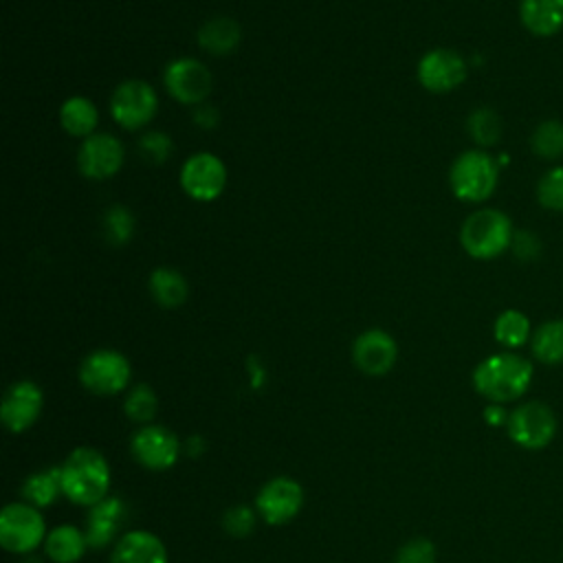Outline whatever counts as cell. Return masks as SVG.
I'll list each match as a JSON object with an SVG mask.
<instances>
[{
  "label": "cell",
  "instance_id": "1",
  "mask_svg": "<svg viewBox=\"0 0 563 563\" xmlns=\"http://www.w3.org/2000/svg\"><path fill=\"white\" fill-rule=\"evenodd\" d=\"M534 378L532 363L515 352H497L479 361L473 369V387L488 402L519 400Z\"/></svg>",
  "mask_w": 563,
  "mask_h": 563
},
{
  "label": "cell",
  "instance_id": "2",
  "mask_svg": "<svg viewBox=\"0 0 563 563\" xmlns=\"http://www.w3.org/2000/svg\"><path fill=\"white\" fill-rule=\"evenodd\" d=\"M62 493L77 506H95L108 497L110 464L92 446L73 449L59 466Z\"/></svg>",
  "mask_w": 563,
  "mask_h": 563
},
{
  "label": "cell",
  "instance_id": "3",
  "mask_svg": "<svg viewBox=\"0 0 563 563\" xmlns=\"http://www.w3.org/2000/svg\"><path fill=\"white\" fill-rule=\"evenodd\" d=\"M515 229L510 218L493 207L473 211L460 229V244L473 260H495L510 249Z\"/></svg>",
  "mask_w": 563,
  "mask_h": 563
},
{
  "label": "cell",
  "instance_id": "4",
  "mask_svg": "<svg viewBox=\"0 0 563 563\" xmlns=\"http://www.w3.org/2000/svg\"><path fill=\"white\" fill-rule=\"evenodd\" d=\"M499 180V163L486 150L462 152L449 172V185L455 198L464 202H484L493 196Z\"/></svg>",
  "mask_w": 563,
  "mask_h": 563
},
{
  "label": "cell",
  "instance_id": "5",
  "mask_svg": "<svg viewBox=\"0 0 563 563\" xmlns=\"http://www.w3.org/2000/svg\"><path fill=\"white\" fill-rule=\"evenodd\" d=\"M46 521L40 508L26 501L7 504L0 515V543L11 554H31L37 545H44Z\"/></svg>",
  "mask_w": 563,
  "mask_h": 563
},
{
  "label": "cell",
  "instance_id": "6",
  "mask_svg": "<svg viewBox=\"0 0 563 563\" xmlns=\"http://www.w3.org/2000/svg\"><path fill=\"white\" fill-rule=\"evenodd\" d=\"M132 376L130 361L117 350H95L79 365V383L97 396L121 394Z\"/></svg>",
  "mask_w": 563,
  "mask_h": 563
},
{
  "label": "cell",
  "instance_id": "7",
  "mask_svg": "<svg viewBox=\"0 0 563 563\" xmlns=\"http://www.w3.org/2000/svg\"><path fill=\"white\" fill-rule=\"evenodd\" d=\"M506 431L515 444L528 451L548 446L556 433V416L541 400H528L510 411Z\"/></svg>",
  "mask_w": 563,
  "mask_h": 563
},
{
  "label": "cell",
  "instance_id": "8",
  "mask_svg": "<svg viewBox=\"0 0 563 563\" xmlns=\"http://www.w3.org/2000/svg\"><path fill=\"white\" fill-rule=\"evenodd\" d=\"M158 110L156 90L143 79L121 81L110 97V114L125 130H141Z\"/></svg>",
  "mask_w": 563,
  "mask_h": 563
},
{
  "label": "cell",
  "instance_id": "9",
  "mask_svg": "<svg viewBox=\"0 0 563 563\" xmlns=\"http://www.w3.org/2000/svg\"><path fill=\"white\" fill-rule=\"evenodd\" d=\"M303 506V488L297 479L277 475L268 479L257 497H255V510L257 515L271 523V526H284L292 521Z\"/></svg>",
  "mask_w": 563,
  "mask_h": 563
},
{
  "label": "cell",
  "instance_id": "10",
  "mask_svg": "<svg viewBox=\"0 0 563 563\" xmlns=\"http://www.w3.org/2000/svg\"><path fill=\"white\" fill-rule=\"evenodd\" d=\"M180 187L198 202L216 200L227 187V167L211 152L189 156L180 167Z\"/></svg>",
  "mask_w": 563,
  "mask_h": 563
},
{
  "label": "cell",
  "instance_id": "11",
  "mask_svg": "<svg viewBox=\"0 0 563 563\" xmlns=\"http://www.w3.org/2000/svg\"><path fill=\"white\" fill-rule=\"evenodd\" d=\"M130 453L134 462L147 471H167L180 457V442L169 429L152 422L134 431L130 440Z\"/></svg>",
  "mask_w": 563,
  "mask_h": 563
},
{
  "label": "cell",
  "instance_id": "12",
  "mask_svg": "<svg viewBox=\"0 0 563 563\" xmlns=\"http://www.w3.org/2000/svg\"><path fill=\"white\" fill-rule=\"evenodd\" d=\"M163 84L176 101L198 106L209 97L213 77L202 62L194 57H178L167 64L163 73Z\"/></svg>",
  "mask_w": 563,
  "mask_h": 563
},
{
  "label": "cell",
  "instance_id": "13",
  "mask_svg": "<svg viewBox=\"0 0 563 563\" xmlns=\"http://www.w3.org/2000/svg\"><path fill=\"white\" fill-rule=\"evenodd\" d=\"M466 62L460 53L451 48H433L424 53L418 62L416 75L422 88L429 92H451L466 79Z\"/></svg>",
  "mask_w": 563,
  "mask_h": 563
},
{
  "label": "cell",
  "instance_id": "14",
  "mask_svg": "<svg viewBox=\"0 0 563 563\" xmlns=\"http://www.w3.org/2000/svg\"><path fill=\"white\" fill-rule=\"evenodd\" d=\"M123 158V143L114 134L95 132L88 139H84L77 154V165L86 178L106 180L121 169Z\"/></svg>",
  "mask_w": 563,
  "mask_h": 563
},
{
  "label": "cell",
  "instance_id": "15",
  "mask_svg": "<svg viewBox=\"0 0 563 563\" xmlns=\"http://www.w3.org/2000/svg\"><path fill=\"white\" fill-rule=\"evenodd\" d=\"M44 407V394L33 380H15L7 387L0 405L2 424L11 433H24L31 429Z\"/></svg>",
  "mask_w": 563,
  "mask_h": 563
},
{
  "label": "cell",
  "instance_id": "16",
  "mask_svg": "<svg viewBox=\"0 0 563 563\" xmlns=\"http://www.w3.org/2000/svg\"><path fill=\"white\" fill-rule=\"evenodd\" d=\"M398 358V345L394 336L380 328L361 332L352 343V361L367 376L387 374Z\"/></svg>",
  "mask_w": 563,
  "mask_h": 563
},
{
  "label": "cell",
  "instance_id": "17",
  "mask_svg": "<svg viewBox=\"0 0 563 563\" xmlns=\"http://www.w3.org/2000/svg\"><path fill=\"white\" fill-rule=\"evenodd\" d=\"M128 521V506L123 499L108 495L99 504L88 508L84 532L88 539V548L103 550L119 541L121 526Z\"/></svg>",
  "mask_w": 563,
  "mask_h": 563
},
{
  "label": "cell",
  "instance_id": "18",
  "mask_svg": "<svg viewBox=\"0 0 563 563\" xmlns=\"http://www.w3.org/2000/svg\"><path fill=\"white\" fill-rule=\"evenodd\" d=\"M110 563H167V548L150 530H128L112 545Z\"/></svg>",
  "mask_w": 563,
  "mask_h": 563
},
{
  "label": "cell",
  "instance_id": "19",
  "mask_svg": "<svg viewBox=\"0 0 563 563\" xmlns=\"http://www.w3.org/2000/svg\"><path fill=\"white\" fill-rule=\"evenodd\" d=\"M519 20L537 37L556 35L563 29V0H519Z\"/></svg>",
  "mask_w": 563,
  "mask_h": 563
},
{
  "label": "cell",
  "instance_id": "20",
  "mask_svg": "<svg viewBox=\"0 0 563 563\" xmlns=\"http://www.w3.org/2000/svg\"><path fill=\"white\" fill-rule=\"evenodd\" d=\"M88 550L86 532L77 526H55L44 539V552L53 563H77Z\"/></svg>",
  "mask_w": 563,
  "mask_h": 563
},
{
  "label": "cell",
  "instance_id": "21",
  "mask_svg": "<svg viewBox=\"0 0 563 563\" xmlns=\"http://www.w3.org/2000/svg\"><path fill=\"white\" fill-rule=\"evenodd\" d=\"M147 286H150L152 299L161 308H167V310L183 306L189 295V286H187L185 277L176 268H169V266L154 268Z\"/></svg>",
  "mask_w": 563,
  "mask_h": 563
},
{
  "label": "cell",
  "instance_id": "22",
  "mask_svg": "<svg viewBox=\"0 0 563 563\" xmlns=\"http://www.w3.org/2000/svg\"><path fill=\"white\" fill-rule=\"evenodd\" d=\"M97 121H99V112L95 103L81 95L68 97L59 108V123L64 132H68L70 136L88 139L90 134H95Z\"/></svg>",
  "mask_w": 563,
  "mask_h": 563
},
{
  "label": "cell",
  "instance_id": "23",
  "mask_svg": "<svg viewBox=\"0 0 563 563\" xmlns=\"http://www.w3.org/2000/svg\"><path fill=\"white\" fill-rule=\"evenodd\" d=\"M240 24L231 18H211L198 29V44L211 55H227L240 44Z\"/></svg>",
  "mask_w": 563,
  "mask_h": 563
},
{
  "label": "cell",
  "instance_id": "24",
  "mask_svg": "<svg viewBox=\"0 0 563 563\" xmlns=\"http://www.w3.org/2000/svg\"><path fill=\"white\" fill-rule=\"evenodd\" d=\"M59 495H64L62 493V471H59V466H48V468L35 471L22 484L24 501L35 506V508L51 506L53 501H57Z\"/></svg>",
  "mask_w": 563,
  "mask_h": 563
},
{
  "label": "cell",
  "instance_id": "25",
  "mask_svg": "<svg viewBox=\"0 0 563 563\" xmlns=\"http://www.w3.org/2000/svg\"><path fill=\"white\" fill-rule=\"evenodd\" d=\"M532 356L543 365L563 363V319L543 321L530 339Z\"/></svg>",
  "mask_w": 563,
  "mask_h": 563
},
{
  "label": "cell",
  "instance_id": "26",
  "mask_svg": "<svg viewBox=\"0 0 563 563\" xmlns=\"http://www.w3.org/2000/svg\"><path fill=\"white\" fill-rule=\"evenodd\" d=\"M493 334L499 345H504L508 350H517L532 339V325H530V319L521 310L508 308L497 314V319L493 323Z\"/></svg>",
  "mask_w": 563,
  "mask_h": 563
},
{
  "label": "cell",
  "instance_id": "27",
  "mask_svg": "<svg viewBox=\"0 0 563 563\" xmlns=\"http://www.w3.org/2000/svg\"><path fill=\"white\" fill-rule=\"evenodd\" d=\"M125 416L136 424H152L158 413V396L147 383L134 385L123 400Z\"/></svg>",
  "mask_w": 563,
  "mask_h": 563
},
{
  "label": "cell",
  "instance_id": "28",
  "mask_svg": "<svg viewBox=\"0 0 563 563\" xmlns=\"http://www.w3.org/2000/svg\"><path fill=\"white\" fill-rule=\"evenodd\" d=\"M532 152L541 158L554 161L563 156V121L545 119L541 121L530 136Z\"/></svg>",
  "mask_w": 563,
  "mask_h": 563
},
{
  "label": "cell",
  "instance_id": "29",
  "mask_svg": "<svg viewBox=\"0 0 563 563\" xmlns=\"http://www.w3.org/2000/svg\"><path fill=\"white\" fill-rule=\"evenodd\" d=\"M466 130L479 147H490L501 136V119L493 108H477L468 114Z\"/></svg>",
  "mask_w": 563,
  "mask_h": 563
},
{
  "label": "cell",
  "instance_id": "30",
  "mask_svg": "<svg viewBox=\"0 0 563 563\" xmlns=\"http://www.w3.org/2000/svg\"><path fill=\"white\" fill-rule=\"evenodd\" d=\"M103 233L112 244H128L134 235V216L123 205H112L103 216Z\"/></svg>",
  "mask_w": 563,
  "mask_h": 563
},
{
  "label": "cell",
  "instance_id": "31",
  "mask_svg": "<svg viewBox=\"0 0 563 563\" xmlns=\"http://www.w3.org/2000/svg\"><path fill=\"white\" fill-rule=\"evenodd\" d=\"M537 200L548 211H563V165L550 167L539 178Z\"/></svg>",
  "mask_w": 563,
  "mask_h": 563
},
{
  "label": "cell",
  "instance_id": "32",
  "mask_svg": "<svg viewBox=\"0 0 563 563\" xmlns=\"http://www.w3.org/2000/svg\"><path fill=\"white\" fill-rule=\"evenodd\" d=\"M255 523H257V512L246 504H238L222 515L224 532H229L231 537H238V539L249 537L255 530Z\"/></svg>",
  "mask_w": 563,
  "mask_h": 563
},
{
  "label": "cell",
  "instance_id": "33",
  "mask_svg": "<svg viewBox=\"0 0 563 563\" xmlns=\"http://www.w3.org/2000/svg\"><path fill=\"white\" fill-rule=\"evenodd\" d=\"M139 154L150 163H165L172 154V139L158 130L145 132L139 139Z\"/></svg>",
  "mask_w": 563,
  "mask_h": 563
},
{
  "label": "cell",
  "instance_id": "34",
  "mask_svg": "<svg viewBox=\"0 0 563 563\" xmlns=\"http://www.w3.org/2000/svg\"><path fill=\"white\" fill-rule=\"evenodd\" d=\"M394 563H435V545L424 537L409 539L398 548Z\"/></svg>",
  "mask_w": 563,
  "mask_h": 563
},
{
  "label": "cell",
  "instance_id": "35",
  "mask_svg": "<svg viewBox=\"0 0 563 563\" xmlns=\"http://www.w3.org/2000/svg\"><path fill=\"white\" fill-rule=\"evenodd\" d=\"M510 249L515 251V255H517L519 260H534V257H539L541 244H539V240H537L534 233H530V231H517L515 238H512Z\"/></svg>",
  "mask_w": 563,
  "mask_h": 563
},
{
  "label": "cell",
  "instance_id": "36",
  "mask_svg": "<svg viewBox=\"0 0 563 563\" xmlns=\"http://www.w3.org/2000/svg\"><path fill=\"white\" fill-rule=\"evenodd\" d=\"M482 418L488 427H506L508 418H510V411L499 402H488L482 411Z\"/></svg>",
  "mask_w": 563,
  "mask_h": 563
},
{
  "label": "cell",
  "instance_id": "37",
  "mask_svg": "<svg viewBox=\"0 0 563 563\" xmlns=\"http://www.w3.org/2000/svg\"><path fill=\"white\" fill-rule=\"evenodd\" d=\"M194 123L200 128H213L218 123V110L211 106H200L194 112Z\"/></svg>",
  "mask_w": 563,
  "mask_h": 563
},
{
  "label": "cell",
  "instance_id": "38",
  "mask_svg": "<svg viewBox=\"0 0 563 563\" xmlns=\"http://www.w3.org/2000/svg\"><path fill=\"white\" fill-rule=\"evenodd\" d=\"M205 446H202V442H200V438H189L187 440V453L189 455H194V457H198L200 455V451H202Z\"/></svg>",
  "mask_w": 563,
  "mask_h": 563
}]
</instances>
